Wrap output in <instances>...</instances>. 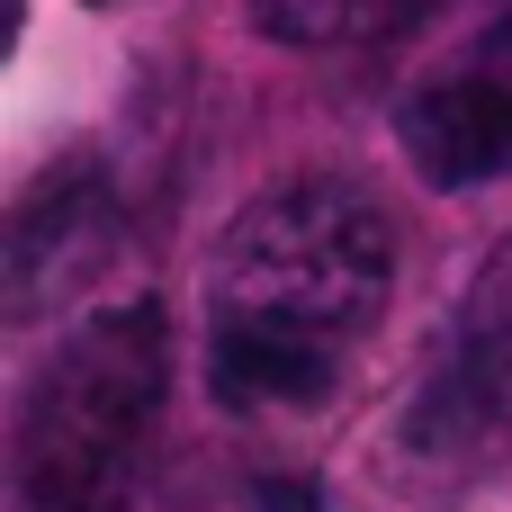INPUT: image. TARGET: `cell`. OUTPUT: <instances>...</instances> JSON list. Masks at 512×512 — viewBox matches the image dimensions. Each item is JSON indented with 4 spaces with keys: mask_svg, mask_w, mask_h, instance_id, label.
<instances>
[{
    "mask_svg": "<svg viewBox=\"0 0 512 512\" xmlns=\"http://www.w3.org/2000/svg\"><path fill=\"white\" fill-rule=\"evenodd\" d=\"M396 288L387 216L342 180H288L252 198L207 288V378L243 414H306L342 387Z\"/></svg>",
    "mask_w": 512,
    "mask_h": 512,
    "instance_id": "cell-1",
    "label": "cell"
},
{
    "mask_svg": "<svg viewBox=\"0 0 512 512\" xmlns=\"http://www.w3.org/2000/svg\"><path fill=\"white\" fill-rule=\"evenodd\" d=\"M162 369H171V333L153 297L99 306L72 324V342L36 369L27 405H18V450H9V486L18 512H108L135 441L162 405Z\"/></svg>",
    "mask_w": 512,
    "mask_h": 512,
    "instance_id": "cell-2",
    "label": "cell"
},
{
    "mask_svg": "<svg viewBox=\"0 0 512 512\" xmlns=\"http://www.w3.org/2000/svg\"><path fill=\"white\" fill-rule=\"evenodd\" d=\"M117 243V198L99 162H54L18 207H9V315H45L72 297Z\"/></svg>",
    "mask_w": 512,
    "mask_h": 512,
    "instance_id": "cell-3",
    "label": "cell"
},
{
    "mask_svg": "<svg viewBox=\"0 0 512 512\" xmlns=\"http://www.w3.org/2000/svg\"><path fill=\"white\" fill-rule=\"evenodd\" d=\"M396 144L432 189H477L512 171V63H450L396 99Z\"/></svg>",
    "mask_w": 512,
    "mask_h": 512,
    "instance_id": "cell-4",
    "label": "cell"
},
{
    "mask_svg": "<svg viewBox=\"0 0 512 512\" xmlns=\"http://www.w3.org/2000/svg\"><path fill=\"white\" fill-rule=\"evenodd\" d=\"M432 0H252V27L297 54H342V45H387L423 18Z\"/></svg>",
    "mask_w": 512,
    "mask_h": 512,
    "instance_id": "cell-5",
    "label": "cell"
},
{
    "mask_svg": "<svg viewBox=\"0 0 512 512\" xmlns=\"http://www.w3.org/2000/svg\"><path fill=\"white\" fill-rule=\"evenodd\" d=\"M468 378L486 396H512V243L486 261V279L468 297Z\"/></svg>",
    "mask_w": 512,
    "mask_h": 512,
    "instance_id": "cell-6",
    "label": "cell"
},
{
    "mask_svg": "<svg viewBox=\"0 0 512 512\" xmlns=\"http://www.w3.org/2000/svg\"><path fill=\"white\" fill-rule=\"evenodd\" d=\"M261 504H270V512H324L306 477H270V486H261Z\"/></svg>",
    "mask_w": 512,
    "mask_h": 512,
    "instance_id": "cell-7",
    "label": "cell"
}]
</instances>
